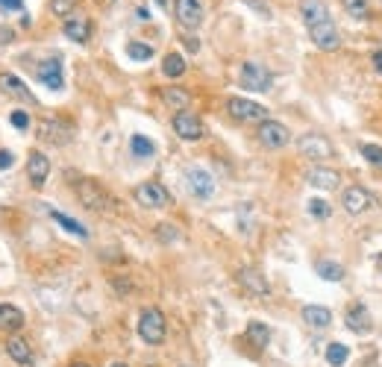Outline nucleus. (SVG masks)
Returning <instances> with one entry per match:
<instances>
[{
    "mask_svg": "<svg viewBox=\"0 0 382 367\" xmlns=\"http://www.w3.org/2000/svg\"><path fill=\"white\" fill-rule=\"evenodd\" d=\"M77 197L88 212H98V214H109L115 209V197L98 180H80L77 182Z\"/></svg>",
    "mask_w": 382,
    "mask_h": 367,
    "instance_id": "1",
    "label": "nucleus"
},
{
    "mask_svg": "<svg viewBox=\"0 0 382 367\" xmlns=\"http://www.w3.org/2000/svg\"><path fill=\"white\" fill-rule=\"evenodd\" d=\"M165 314L156 309V306H148L145 311H141V317H138V338L145 341V344H150V347H159L162 341H165Z\"/></svg>",
    "mask_w": 382,
    "mask_h": 367,
    "instance_id": "2",
    "label": "nucleus"
},
{
    "mask_svg": "<svg viewBox=\"0 0 382 367\" xmlns=\"http://www.w3.org/2000/svg\"><path fill=\"white\" fill-rule=\"evenodd\" d=\"M227 112L235 120H242V124H265L268 120V109L262 103H256V100H247V97H229Z\"/></svg>",
    "mask_w": 382,
    "mask_h": 367,
    "instance_id": "3",
    "label": "nucleus"
},
{
    "mask_svg": "<svg viewBox=\"0 0 382 367\" xmlns=\"http://www.w3.org/2000/svg\"><path fill=\"white\" fill-rule=\"evenodd\" d=\"M306 30H309V36H312L318 51L329 53V51H339V47H341V33H339V27H336V21H332V18L318 21V24H312V27H306Z\"/></svg>",
    "mask_w": 382,
    "mask_h": 367,
    "instance_id": "4",
    "label": "nucleus"
},
{
    "mask_svg": "<svg viewBox=\"0 0 382 367\" xmlns=\"http://www.w3.org/2000/svg\"><path fill=\"white\" fill-rule=\"evenodd\" d=\"M297 150H300V156L312 159V162H326V159L336 156L329 138H324L321 133H306V135L297 141Z\"/></svg>",
    "mask_w": 382,
    "mask_h": 367,
    "instance_id": "5",
    "label": "nucleus"
},
{
    "mask_svg": "<svg viewBox=\"0 0 382 367\" xmlns=\"http://www.w3.org/2000/svg\"><path fill=\"white\" fill-rule=\"evenodd\" d=\"M133 197H135V203H141L145 209H165V206H171V194H168V188L159 185V182H145V185H138V188L133 191Z\"/></svg>",
    "mask_w": 382,
    "mask_h": 367,
    "instance_id": "6",
    "label": "nucleus"
},
{
    "mask_svg": "<svg viewBox=\"0 0 382 367\" xmlns=\"http://www.w3.org/2000/svg\"><path fill=\"white\" fill-rule=\"evenodd\" d=\"M271 83H274V73L265 65H259V62H244L242 65V86L247 91H268Z\"/></svg>",
    "mask_w": 382,
    "mask_h": 367,
    "instance_id": "7",
    "label": "nucleus"
},
{
    "mask_svg": "<svg viewBox=\"0 0 382 367\" xmlns=\"http://www.w3.org/2000/svg\"><path fill=\"white\" fill-rule=\"evenodd\" d=\"M256 135H259L262 144L268 147V150H279V147H285V144H289V138H291L289 127L279 124V120H271V118L265 120V124H259Z\"/></svg>",
    "mask_w": 382,
    "mask_h": 367,
    "instance_id": "8",
    "label": "nucleus"
},
{
    "mask_svg": "<svg viewBox=\"0 0 382 367\" xmlns=\"http://www.w3.org/2000/svg\"><path fill=\"white\" fill-rule=\"evenodd\" d=\"M371 203H373L371 191L362 188V185H347V188L341 191V209H344L347 214H362V212L371 209Z\"/></svg>",
    "mask_w": 382,
    "mask_h": 367,
    "instance_id": "9",
    "label": "nucleus"
},
{
    "mask_svg": "<svg viewBox=\"0 0 382 367\" xmlns=\"http://www.w3.org/2000/svg\"><path fill=\"white\" fill-rule=\"evenodd\" d=\"M185 185H188V191L195 194L197 200H209L215 194V180H212L209 170H203V167H188L185 170Z\"/></svg>",
    "mask_w": 382,
    "mask_h": 367,
    "instance_id": "10",
    "label": "nucleus"
},
{
    "mask_svg": "<svg viewBox=\"0 0 382 367\" xmlns=\"http://www.w3.org/2000/svg\"><path fill=\"white\" fill-rule=\"evenodd\" d=\"M174 133L182 138V141H197L203 138V120L195 115V112H177L174 115Z\"/></svg>",
    "mask_w": 382,
    "mask_h": 367,
    "instance_id": "11",
    "label": "nucleus"
},
{
    "mask_svg": "<svg viewBox=\"0 0 382 367\" xmlns=\"http://www.w3.org/2000/svg\"><path fill=\"white\" fill-rule=\"evenodd\" d=\"M174 15L185 30H195L203 24V6L200 0H174Z\"/></svg>",
    "mask_w": 382,
    "mask_h": 367,
    "instance_id": "12",
    "label": "nucleus"
},
{
    "mask_svg": "<svg viewBox=\"0 0 382 367\" xmlns=\"http://www.w3.org/2000/svg\"><path fill=\"white\" fill-rule=\"evenodd\" d=\"M238 285H242L247 294H253V297H268V291H271L268 279L262 276L256 267H242V271H238Z\"/></svg>",
    "mask_w": 382,
    "mask_h": 367,
    "instance_id": "13",
    "label": "nucleus"
},
{
    "mask_svg": "<svg viewBox=\"0 0 382 367\" xmlns=\"http://www.w3.org/2000/svg\"><path fill=\"white\" fill-rule=\"evenodd\" d=\"M344 324H347V329H353L356 335L371 332V311H368V306H365V303H353V306H347V311H344Z\"/></svg>",
    "mask_w": 382,
    "mask_h": 367,
    "instance_id": "14",
    "label": "nucleus"
},
{
    "mask_svg": "<svg viewBox=\"0 0 382 367\" xmlns=\"http://www.w3.org/2000/svg\"><path fill=\"white\" fill-rule=\"evenodd\" d=\"M62 33L71 38V41H77V44H86L91 38V21L86 15H68L65 24H62Z\"/></svg>",
    "mask_w": 382,
    "mask_h": 367,
    "instance_id": "15",
    "label": "nucleus"
},
{
    "mask_svg": "<svg viewBox=\"0 0 382 367\" xmlns=\"http://www.w3.org/2000/svg\"><path fill=\"white\" fill-rule=\"evenodd\" d=\"M0 91H4L6 97H12V100H21V103H36L33 91L24 86L15 73H0Z\"/></svg>",
    "mask_w": 382,
    "mask_h": 367,
    "instance_id": "16",
    "label": "nucleus"
},
{
    "mask_svg": "<svg viewBox=\"0 0 382 367\" xmlns=\"http://www.w3.org/2000/svg\"><path fill=\"white\" fill-rule=\"evenodd\" d=\"M38 138L47 141V144H68L71 141V127L65 124V120H41L38 127Z\"/></svg>",
    "mask_w": 382,
    "mask_h": 367,
    "instance_id": "17",
    "label": "nucleus"
},
{
    "mask_svg": "<svg viewBox=\"0 0 382 367\" xmlns=\"http://www.w3.org/2000/svg\"><path fill=\"white\" fill-rule=\"evenodd\" d=\"M27 177H30V182L36 188H41L47 182V177H51V159H47L44 153H38V150H33L30 159H27Z\"/></svg>",
    "mask_w": 382,
    "mask_h": 367,
    "instance_id": "18",
    "label": "nucleus"
},
{
    "mask_svg": "<svg viewBox=\"0 0 382 367\" xmlns=\"http://www.w3.org/2000/svg\"><path fill=\"white\" fill-rule=\"evenodd\" d=\"M36 77L41 80V86L47 88H62V62L59 59H44L38 68H36Z\"/></svg>",
    "mask_w": 382,
    "mask_h": 367,
    "instance_id": "19",
    "label": "nucleus"
},
{
    "mask_svg": "<svg viewBox=\"0 0 382 367\" xmlns=\"http://www.w3.org/2000/svg\"><path fill=\"white\" fill-rule=\"evenodd\" d=\"M300 15H303V24H306V27H312V24H318V21L332 18L324 0H300Z\"/></svg>",
    "mask_w": 382,
    "mask_h": 367,
    "instance_id": "20",
    "label": "nucleus"
},
{
    "mask_svg": "<svg viewBox=\"0 0 382 367\" xmlns=\"http://www.w3.org/2000/svg\"><path fill=\"white\" fill-rule=\"evenodd\" d=\"M162 100L168 109H177V112H185L191 106V94L182 88V86H165L162 88Z\"/></svg>",
    "mask_w": 382,
    "mask_h": 367,
    "instance_id": "21",
    "label": "nucleus"
},
{
    "mask_svg": "<svg viewBox=\"0 0 382 367\" xmlns=\"http://www.w3.org/2000/svg\"><path fill=\"white\" fill-rule=\"evenodd\" d=\"M309 182H312L315 188L332 191V188H339L341 174H339V170H332V167H312V170H309Z\"/></svg>",
    "mask_w": 382,
    "mask_h": 367,
    "instance_id": "22",
    "label": "nucleus"
},
{
    "mask_svg": "<svg viewBox=\"0 0 382 367\" xmlns=\"http://www.w3.org/2000/svg\"><path fill=\"white\" fill-rule=\"evenodd\" d=\"M24 326V311L18 306L0 303V329L4 332H18Z\"/></svg>",
    "mask_w": 382,
    "mask_h": 367,
    "instance_id": "23",
    "label": "nucleus"
},
{
    "mask_svg": "<svg viewBox=\"0 0 382 367\" xmlns=\"http://www.w3.org/2000/svg\"><path fill=\"white\" fill-rule=\"evenodd\" d=\"M303 321L312 329H326L332 324V311L324 309V306H306L303 309Z\"/></svg>",
    "mask_w": 382,
    "mask_h": 367,
    "instance_id": "24",
    "label": "nucleus"
},
{
    "mask_svg": "<svg viewBox=\"0 0 382 367\" xmlns=\"http://www.w3.org/2000/svg\"><path fill=\"white\" fill-rule=\"evenodd\" d=\"M6 353L18 364H33V350H30V344L24 338H9L6 341Z\"/></svg>",
    "mask_w": 382,
    "mask_h": 367,
    "instance_id": "25",
    "label": "nucleus"
},
{
    "mask_svg": "<svg viewBox=\"0 0 382 367\" xmlns=\"http://www.w3.org/2000/svg\"><path fill=\"white\" fill-rule=\"evenodd\" d=\"M247 341H250L256 350H265L271 344V329L262 324V321H250L247 324Z\"/></svg>",
    "mask_w": 382,
    "mask_h": 367,
    "instance_id": "26",
    "label": "nucleus"
},
{
    "mask_svg": "<svg viewBox=\"0 0 382 367\" xmlns=\"http://www.w3.org/2000/svg\"><path fill=\"white\" fill-rule=\"evenodd\" d=\"M162 73L168 80H180L182 73H185V59L180 53H168V56L162 59Z\"/></svg>",
    "mask_w": 382,
    "mask_h": 367,
    "instance_id": "27",
    "label": "nucleus"
},
{
    "mask_svg": "<svg viewBox=\"0 0 382 367\" xmlns=\"http://www.w3.org/2000/svg\"><path fill=\"white\" fill-rule=\"evenodd\" d=\"M51 217L56 220V224H59L62 229H68L71 235H80V238H88V229H86V227H80V224H77V220H74V217H68L65 212H56V209H51Z\"/></svg>",
    "mask_w": 382,
    "mask_h": 367,
    "instance_id": "28",
    "label": "nucleus"
},
{
    "mask_svg": "<svg viewBox=\"0 0 382 367\" xmlns=\"http://www.w3.org/2000/svg\"><path fill=\"white\" fill-rule=\"evenodd\" d=\"M130 150H133V156H138V159H148V156H153V141L150 138H145V135H133L130 138Z\"/></svg>",
    "mask_w": 382,
    "mask_h": 367,
    "instance_id": "29",
    "label": "nucleus"
},
{
    "mask_svg": "<svg viewBox=\"0 0 382 367\" xmlns=\"http://www.w3.org/2000/svg\"><path fill=\"white\" fill-rule=\"evenodd\" d=\"M318 274H321V279H326V282H341V279H344V267H341L339 262H321V264H318Z\"/></svg>",
    "mask_w": 382,
    "mask_h": 367,
    "instance_id": "30",
    "label": "nucleus"
},
{
    "mask_svg": "<svg viewBox=\"0 0 382 367\" xmlns=\"http://www.w3.org/2000/svg\"><path fill=\"white\" fill-rule=\"evenodd\" d=\"M347 356H350L347 344H339V341H332V344L326 347V361H329L332 367H341V364L347 361Z\"/></svg>",
    "mask_w": 382,
    "mask_h": 367,
    "instance_id": "31",
    "label": "nucleus"
},
{
    "mask_svg": "<svg viewBox=\"0 0 382 367\" xmlns=\"http://www.w3.org/2000/svg\"><path fill=\"white\" fill-rule=\"evenodd\" d=\"M127 56L135 59V62H148L153 56V47L150 44H141V41H130L127 44Z\"/></svg>",
    "mask_w": 382,
    "mask_h": 367,
    "instance_id": "32",
    "label": "nucleus"
},
{
    "mask_svg": "<svg viewBox=\"0 0 382 367\" xmlns=\"http://www.w3.org/2000/svg\"><path fill=\"white\" fill-rule=\"evenodd\" d=\"M309 214L318 217V220H326V217L332 214V209H329V203H326V200L315 197V200H309Z\"/></svg>",
    "mask_w": 382,
    "mask_h": 367,
    "instance_id": "33",
    "label": "nucleus"
},
{
    "mask_svg": "<svg viewBox=\"0 0 382 367\" xmlns=\"http://www.w3.org/2000/svg\"><path fill=\"white\" fill-rule=\"evenodd\" d=\"M362 156H365L368 165L382 167V147L379 144H362Z\"/></svg>",
    "mask_w": 382,
    "mask_h": 367,
    "instance_id": "34",
    "label": "nucleus"
},
{
    "mask_svg": "<svg viewBox=\"0 0 382 367\" xmlns=\"http://www.w3.org/2000/svg\"><path fill=\"white\" fill-rule=\"evenodd\" d=\"M74 4L77 0H51V9H53V15H74Z\"/></svg>",
    "mask_w": 382,
    "mask_h": 367,
    "instance_id": "35",
    "label": "nucleus"
},
{
    "mask_svg": "<svg viewBox=\"0 0 382 367\" xmlns=\"http://www.w3.org/2000/svg\"><path fill=\"white\" fill-rule=\"evenodd\" d=\"M344 6H347L356 18H365V15H368V0H344Z\"/></svg>",
    "mask_w": 382,
    "mask_h": 367,
    "instance_id": "36",
    "label": "nucleus"
},
{
    "mask_svg": "<svg viewBox=\"0 0 382 367\" xmlns=\"http://www.w3.org/2000/svg\"><path fill=\"white\" fill-rule=\"evenodd\" d=\"M12 124H15L18 130H27V127H30V118H27V112H12Z\"/></svg>",
    "mask_w": 382,
    "mask_h": 367,
    "instance_id": "37",
    "label": "nucleus"
},
{
    "mask_svg": "<svg viewBox=\"0 0 382 367\" xmlns=\"http://www.w3.org/2000/svg\"><path fill=\"white\" fill-rule=\"evenodd\" d=\"M12 162H15V156H12L9 150H0V170H6V167H12Z\"/></svg>",
    "mask_w": 382,
    "mask_h": 367,
    "instance_id": "38",
    "label": "nucleus"
},
{
    "mask_svg": "<svg viewBox=\"0 0 382 367\" xmlns=\"http://www.w3.org/2000/svg\"><path fill=\"white\" fill-rule=\"evenodd\" d=\"M0 6H4V9H15V12H21V9H24V0H0Z\"/></svg>",
    "mask_w": 382,
    "mask_h": 367,
    "instance_id": "39",
    "label": "nucleus"
},
{
    "mask_svg": "<svg viewBox=\"0 0 382 367\" xmlns=\"http://www.w3.org/2000/svg\"><path fill=\"white\" fill-rule=\"evenodd\" d=\"M371 62H373V68H376V73L382 77V51H376L373 56H371Z\"/></svg>",
    "mask_w": 382,
    "mask_h": 367,
    "instance_id": "40",
    "label": "nucleus"
},
{
    "mask_svg": "<svg viewBox=\"0 0 382 367\" xmlns=\"http://www.w3.org/2000/svg\"><path fill=\"white\" fill-rule=\"evenodd\" d=\"M71 367H88V364H83V361H80V364H71Z\"/></svg>",
    "mask_w": 382,
    "mask_h": 367,
    "instance_id": "41",
    "label": "nucleus"
},
{
    "mask_svg": "<svg viewBox=\"0 0 382 367\" xmlns=\"http://www.w3.org/2000/svg\"><path fill=\"white\" fill-rule=\"evenodd\" d=\"M112 367H127V364H121V361H118V364H112Z\"/></svg>",
    "mask_w": 382,
    "mask_h": 367,
    "instance_id": "42",
    "label": "nucleus"
}]
</instances>
